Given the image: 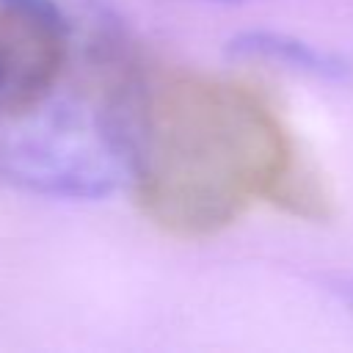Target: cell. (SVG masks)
<instances>
[{
	"instance_id": "1",
	"label": "cell",
	"mask_w": 353,
	"mask_h": 353,
	"mask_svg": "<svg viewBox=\"0 0 353 353\" xmlns=\"http://www.w3.org/2000/svg\"><path fill=\"white\" fill-rule=\"evenodd\" d=\"M99 63L135 201L154 226L204 237L256 196L279 193L290 174L287 141L248 85L143 63L119 36L99 41Z\"/></svg>"
},
{
	"instance_id": "2",
	"label": "cell",
	"mask_w": 353,
	"mask_h": 353,
	"mask_svg": "<svg viewBox=\"0 0 353 353\" xmlns=\"http://www.w3.org/2000/svg\"><path fill=\"white\" fill-rule=\"evenodd\" d=\"M0 176L36 196L94 201L130 182V157L108 102L44 97L3 113Z\"/></svg>"
},
{
	"instance_id": "3",
	"label": "cell",
	"mask_w": 353,
	"mask_h": 353,
	"mask_svg": "<svg viewBox=\"0 0 353 353\" xmlns=\"http://www.w3.org/2000/svg\"><path fill=\"white\" fill-rule=\"evenodd\" d=\"M229 50L240 58H256V61H270V63H281L287 69H295V72H303V74H314V77H345L347 66L303 41V39H295V36H287V33H276V30H245V33H237L232 41H229Z\"/></svg>"
},
{
	"instance_id": "4",
	"label": "cell",
	"mask_w": 353,
	"mask_h": 353,
	"mask_svg": "<svg viewBox=\"0 0 353 353\" xmlns=\"http://www.w3.org/2000/svg\"><path fill=\"white\" fill-rule=\"evenodd\" d=\"M0 8L14 11V14H22V17H33V19L66 25V17H63V11H61V6L55 0H0Z\"/></svg>"
},
{
	"instance_id": "5",
	"label": "cell",
	"mask_w": 353,
	"mask_h": 353,
	"mask_svg": "<svg viewBox=\"0 0 353 353\" xmlns=\"http://www.w3.org/2000/svg\"><path fill=\"white\" fill-rule=\"evenodd\" d=\"M11 28H14V14H8L6 28L0 33V113L8 110V99H11Z\"/></svg>"
},
{
	"instance_id": "6",
	"label": "cell",
	"mask_w": 353,
	"mask_h": 353,
	"mask_svg": "<svg viewBox=\"0 0 353 353\" xmlns=\"http://www.w3.org/2000/svg\"><path fill=\"white\" fill-rule=\"evenodd\" d=\"M6 17H8V11L3 8V14H0V33H3V25H6Z\"/></svg>"
},
{
	"instance_id": "7",
	"label": "cell",
	"mask_w": 353,
	"mask_h": 353,
	"mask_svg": "<svg viewBox=\"0 0 353 353\" xmlns=\"http://www.w3.org/2000/svg\"><path fill=\"white\" fill-rule=\"evenodd\" d=\"M223 3H226V0H223Z\"/></svg>"
}]
</instances>
